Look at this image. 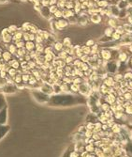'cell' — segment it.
<instances>
[{
    "mask_svg": "<svg viewBox=\"0 0 132 157\" xmlns=\"http://www.w3.org/2000/svg\"><path fill=\"white\" fill-rule=\"evenodd\" d=\"M122 36L120 35V34H118L117 32L114 31L113 33V35H111V39H113V40H116V42H119V40H121Z\"/></svg>",
    "mask_w": 132,
    "mask_h": 157,
    "instance_id": "cell-40",
    "label": "cell"
},
{
    "mask_svg": "<svg viewBox=\"0 0 132 157\" xmlns=\"http://www.w3.org/2000/svg\"><path fill=\"white\" fill-rule=\"evenodd\" d=\"M15 45L17 46V48H23L25 46V42L23 40H17V42H14Z\"/></svg>",
    "mask_w": 132,
    "mask_h": 157,
    "instance_id": "cell-38",
    "label": "cell"
},
{
    "mask_svg": "<svg viewBox=\"0 0 132 157\" xmlns=\"http://www.w3.org/2000/svg\"><path fill=\"white\" fill-rule=\"evenodd\" d=\"M55 51H53V46H45V48H44V52L43 54H50V53H53Z\"/></svg>",
    "mask_w": 132,
    "mask_h": 157,
    "instance_id": "cell-44",
    "label": "cell"
},
{
    "mask_svg": "<svg viewBox=\"0 0 132 157\" xmlns=\"http://www.w3.org/2000/svg\"><path fill=\"white\" fill-rule=\"evenodd\" d=\"M114 31L117 32L118 34H120L121 36H123L124 34H126V33H127V32H126V30H125V28H124L123 25H118L116 28L114 29Z\"/></svg>",
    "mask_w": 132,
    "mask_h": 157,
    "instance_id": "cell-31",
    "label": "cell"
},
{
    "mask_svg": "<svg viewBox=\"0 0 132 157\" xmlns=\"http://www.w3.org/2000/svg\"><path fill=\"white\" fill-rule=\"evenodd\" d=\"M32 95L35 98V100L38 101L40 104L49 103L50 101V95L44 93L40 90H32Z\"/></svg>",
    "mask_w": 132,
    "mask_h": 157,
    "instance_id": "cell-2",
    "label": "cell"
},
{
    "mask_svg": "<svg viewBox=\"0 0 132 157\" xmlns=\"http://www.w3.org/2000/svg\"><path fill=\"white\" fill-rule=\"evenodd\" d=\"M73 1H75V0H73Z\"/></svg>",
    "mask_w": 132,
    "mask_h": 157,
    "instance_id": "cell-53",
    "label": "cell"
},
{
    "mask_svg": "<svg viewBox=\"0 0 132 157\" xmlns=\"http://www.w3.org/2000/svg\"><path fill=\"white\" fill-rule=\"evenodd\" d=\"M76 57H73V56H67V57H66V59H65V62H66V64L67 65H72V63H73V61H74V59H75Z\"/></svg>",
    "mask_w": 132,
    "mask_h": 157,
    "instance_id": "cell-37",
    "label": "cell"
},
{
    "mask_svg": "<svg viewBox=\"0 0 132 157\" xmlns=\"http://www.w3.org/2000/svg\"><path fill=\"white\" fill-rule=\"evenodd\" d=\"M44 48H45V45H44V43H36V49L35 50L38 53L43 54Z\"/></svg>",
    "mask_w": 132,
    "mask_h": 157,
    "instance_id": "cell-32",
    "label": "cell"
},
{
    "mask_svg": "<svg viewBox=\"0 0 132 157\" xmlns=\"http://www.w3.org/2000/svg\"><path fill=\"white\" fill-rule=\"evenodd\" d=\"M81 49H82L84 55H91V47L84 44V45H81Z\"/></svg>",
    "mask_w": 132,
    "mask_h": 157,
    "instance_id": "cell-34",
    "label": "cell"
},
{
    "mask_svg": "<svg viewBox=\"0 0 132 157\" xmlns=\"http://www.w3.org/2000/svg\"><path fill=\"white\" fill-rule=\"evenodd\" d=\"M8 28H9V32H11V34L12 36L14 35V34L19 30V27L17 26L16 25H14V24H13V25H11V26H9L8 27Z\"/></svg>",
    "mask_w": 132,
    "mask_h": 157,
    "instance_id": "cell-33",
    "label": "cell"
},
{
    "mask_svg": "<svg viewBox=\"0 0 132 157\" xmlns=\"http://www.w3.org/2000/svg\"><path fill=\"white\" fill-rule=\"evenodd\" d=\"M104 67H105V70H106L108 74H109V75L113 76L114 74L117 73V70H118V61L117 60L105 61Z\"/></svg>",
    "mask_w": 132,
    "mask_h": 157,
    "instance_id": "cell-3",
    "label": "cell"
},
{
    "mask_svg": "<svg viewBox=\"0 0 132 157\" xmlns=\"http://www.w3.org/2000/svg\"><path fill=\"white\" fill-rule=\"evenodd\" d=\"M62 42L64 44V48H65V47L72 46V39L69 38V37H64Z\"/></svg>",
    "mask_w": 132,
    "mask_h": 157,
    "instance_id": "cell-24",
    "label": "cell"
},
{
    "mask_svg": "<svg viewBox=\"0 0 132 157\" xmlns=\"http://www.w3.org/2000/svg\"><path fill=\"white\" fill-rule=\"evenodd\" d=\"M2 52H3V51H2L1 49H0V59L2 57Z\"/></svg>",
    "mask_w": 132,
    "mask_h": 157,
    "instance_id": "cell-52",
    "label": "cell"
},
{
    "mask_svg": "<svg viewBox=\"0 0 132 157\" xmlns=\"http://www.w3.org/2000/svg\"><path fill=\"white\" fill-rule=\"evenodd\" d=\"M23 32L22 31V27H19V30L13 35V42H17V40H23Z\"/></svg>",
    "mask_w": 132,
    "mask_h": 157,
    "instance_id": "cell-21",
    "label": "cell"
},
{
    "mask_svg": "<svg viewBox=\"0 0 132 157\" xmlns=\"http://www.w3.org/2000/svg\"><path fill=\"white\" fill-rule=\"evenodd\" d=\"M53 16L55 17V19H60V18H63V11L62 9H58V11H57L55 14H53Z\"/></svg>",
    "mask_w": 132,
    "mask_h": 157,
    "instance_id": "cell-39",
    "label": "cell"
},
{
    "mask_svg": "<svg viewBox=\"0 0 132 157\" xmlns=\"http://www.w3.org/2000/svg\"><path fill=\"white\" fill-rule=\"evenodd\" d=\"M95 43H96V42H95L94 39H89V40H87L86 42H85V45L91 47V46H93Z\"/></svg>",
    "mask_w": 132,
    "mask_h": 157,
    "instance_id": "cell-46",
    "label": "cell"
},
{
    "mask_svg": "<svg viewBox=\"0 0 132 157\" xmlns=\"http://www.w3.org/2000/svg\"><path fill=\"white\" fill-rule=\"evenodd\" d=\"M62 11H63V17L66 19H69V18H70V17L76 15V13L74 12L73 9H69L65 8L64 9H62Z\"/></svg>",
    "mask_w": 132,
    "mask_h": 157,
    "instance_id": "cell-16",
    "label": "cell"
},
{
    "mask_svg": "<svg viewBox=\"0 0 132 157\" xmlns=\"http://www.w3.org/2000/svg\"><path fill=\"white\" fill-rule=\"evenodd\" d=\"M1 40L3 43L5 44H9L13 42V36L11 35V33H8V34H5V35L1 36Z\"/></svg>",
    "mask_w": 132,
    "mask_h": 157,
    "instance_id": "cell-13",
    "label": "cell"
},
{
    "mask_svg": "<svg viewBox=\"0 0 132 157\" xmlns=\"http://www.w3.org/2000/svg\"><path fill=\"white\" fill-rule=\"evenodd\" d=\"M99 59H101L104 61L113 60V54H111V48H104L101 47L99 52Z\"/></svg>",
    "mask_w": 132,
    "mask_h": 157,
    "instance_id": "cell-4",
    "label": "cell"
},
{
    "mask_svg": "<svg viewBox=\"0 0 132 157\" xmlns=\"http://www.w3.org/2000/svg\"><path fill=\"white\" fill-rule=\"evenodd\" d=\"M42 7H50V0H40Z\"/></svg>",
    "mask_w": 132,
    "mask_h": 157,
    "instance_id": "cell-48",
    "label": "cell"
},
{
    "mask_svg": "<svg viewBox=\"0 0 132 157\" xmlns=\"http://www.w3.org/2000/svg\"><path fill=\"white\" fill-rule=\"evenodd\" d=\"M69 56V54H67L65 50H63V51H61V52H59L58 54H57V57H60V59H66V57Z\"/></svg>",
    "mask_w": 132,
    "mask_h": 157,
    "instance_id": "cell-41",
    "label": "cell"
},
{
    "mask_svg": "<svg viewBox=\"0 0 132 157\" xmlns=\"http://www.w3.org/2000/svg\"><path fill=\"white\" fill-rule=\"evenodd\" d=\"M58 7H57V5H52V6H50L49 7V9H50V12H51V14H55V13L58 11Z\"/></svg>",
    "mask_w": 132,
    "mask_h": 157,
    "instance_id": "cell-42",
    "label": "cell"
},
{
    "mask_svg": "<svg viewBox=\"0 0 132 157\" xmlns=\"http://www.w3.org/2000/svg\"><path fill=\"white\" fill-rule=\"evenodd\" d=\"M90 68H91V67H90V65H89L88 63L83 62V63H82V65H81V68H80V69L82 70L83 71H86L89 70Z\"/></svg>",
    "mask_w": 132,
    "mask_h": 157,
    "instance_id": "cell-43",
    "label": "cell"
},
{
    "mask_svg": "<svg viewBox=\"0 0 132 157\" xmlns=\"http://www.w3.org/2000/svg\"><path fill=\"white\" fill-rule=\"evenodd\" d=\"M39 14L42 16V18L48 20V21L53 17V14H51V12H50L49 7H42L41 6V9H40V11H39Z\"/></svg>",
    "mask_w": 132,
    "mask_h": 157,
    "instance_id": "cell-8",
    "label": "cell"
},
{
    "mask_svg": "<svg viewBox=\"0 0 132 157\" xmlns=\"http://www.w3.org/2000/svg\"><path fill=\"white\" fill-rule=\"evenodd\" d=\"M82 96V94H81ZM80 96V97H81ZM79 96L73 94H53L52 96H50V101L49 104H55V105H63V106H67V105H71L75 104L78 103H83L82 101L79 100Z\"/></svg>",
    "mask_w": 132,
    "mask_h": 157,
    "instance_id": "cell-1",
    "label": "cell"
},
{
    "mask_svg": "<svg viewBox=\"0 0 132 157\" xmlns=\"http://www.w3.org/2000/svg\"><path fill=\"white\" fill-rule=\"evenodd\" d=\"M27 53H28L27 50H26L25 47H23V48H18V50H17V52H16L15 57H17V59H19V57H25V56Z\"/></svg>",
    "mask_w": 132,
    "mask_h": 157,
    "instance_id": "cell-20",
    "label": "cell"
},
{
    "mask_svg": "<svg viewBox=\"0 0 132 157\" xmlns=\"http://www.w3.org/2000/svg\"><path fill=\"white\" fill-rule=\"evenodd\" d=\"M8 63L9 64V66L14 68V69H17V70L21 69V62H20V60L17 59V57H14V59H13L12 60H11Z\"/></svg>",
    "mask_w": 132,
    "mask_h": 157,
    "instance_id": "cell-15",
    "label": "cell"
},
{
    "mask_svg": "<svg viewBox=\"0 0 132 157\" xmlns=\"http://www.w3.org/2000/svg\"><path fill=\"white\" fill-rule=\"evenodd\" d=\"M39 27L37 26L36 25H34V24H30L29 25V26H28V32H30V33H34V34H37L38 33V31H39Z\"/></svg>",
    "mask_w": 132,
    "mask_h": 157,
    "instance_id": "cell-29",
    "label": "cell"
},
{
    "mask_svg": "<svg viewBox=\"0 0 132 157\" xmlns=\"http://www.w3.org/2000/svg\"><path fill=\"white\" fill-rule=\"evenodd\" d=\"M74 6H75V2L73 0H67L65 3V8L66 9H73Z\"/></svg>",
    "mask_w": 132,
    "mask_h": 157,
    "instance_id": "cell-35",
    "label": "cell"
},
{
    "mask_svg": "<svg viewBox=\"0 0 132 157\" xmlns=\"http://www.w3.org/2000/svg\"><path fill=\"white\" fill-rule=\"evenodd\" d=\"M97 4V7H99V8H102V9H107L108 7L111 5L108 0H99Z\"/></svg>",
    "mask_w": 132,
    "mask_h": 157,
    "instance_id": "cell-23",
    "label": "cell"
},
{
    "mask_svg": "<svg viewBox=\"0 0 132 157\" xmlns=\"http://www.w3.org/2000/svg\"><path fill=\"white\" fill-rule=\"evenodd\" d=\"M89 59H90V55H83V57H81V60L83 61V62H85V63H88V61H89Z\"/></svg>",
    "mask_w": 132,
    "mask_h": 157,
    "instance_id": "cell-45",
    "label": "cell"
},
{
    "mask_svg": "<svg viewBox=\"0 0 132 157\" xmlns=\"http://www.w3.org/2000/svg\"><path fill=\"white\" fill-rule=\"evenodd\" d=\"M109 9H111V13H113V17H115V18H118V15H119V11L120 9L118 8L116 5H110Z\"/></svg>",
    "mask_w": 132,
    "mask_h": 157,
    "instance_id": "cell-18",
    "label": "cell"
},
{
    "mask_svg": "<svg viewBox=\"0 0 132 157\" xmlns=\"http://www.w3.org/2000/svg\"><path fill=\"white\" fill-rule=\"evenodd\" d=\"M17 73H18V70H17V69H14V68H12V67L9 68V71H8V76H9V77L15 76Z\"/></svg>",
    "mask_w": 132,
    "mask_h": 157,
    "instance_id": "cell-36",
    "label": "cell"
},
{
    "mask_svg": "<svg viewBox=\"0 0 132 157\" xmlns=\"http://www.w3.org/2000/svg\"><path fill=\"white\" fill-rule=\"evenodd\" d=\"M127 66H128V70H131L132 69V55L129 57V59H128V60H127Z\"/></svg>",
    "mask_w": 132,
    "mask_h": 157,
    "instance_id": "cell-49",
    "label": "cell"
},
{
    "mask_svg": "<svg viewBox=\"0 0 132 157\" xmlns=\"http://www.w3.org/2000/svg\"><path fill=\"white\" fill-rule=\"evenodd\" d=\"M25 48L27 50V52H31L36 49V42H32V40H28V42H25Z\"/></svg>",
    "mask_w": 132,
    "mask_h": 157,
    "instance_id": "cell-17",
    "label": "cell"
},
{
    "mask_svg": "<svg viewBox=\"0 0 132 157\" xmlns=\"http://www.w3.org/2000/svg\"><path fill=\"white\" fill-rule=\"evenodd\" d=\"M103 17L101 16L99 13H93L92 15H90L89 20L90 22L93 24V25H100L101 22H102Z\"/></svg>",
    "mask_w": 132,
    "mask_h": 157,
    "instance_id": "cell-7",
    "label": "cell"
},
{
    "mask_svg": "<svg viewBox=\"0 0 132 157\" xmlns=\"http://www.w3.org/2000/svg\"><path fill=\"white\" fill-rule=\"evenodd\" d=\"M40 90L44 93L48 94V95H52L53 93V85H51L49 83H43L41 85V87L39 88Z\"/></svg>",
    "mask_w": 132,
    "mask_h": 157,
    "instance_id": "cell-9",
    "label": "cell"
},
{
    "mask_svg": "<svg viewBox=\"0 0 132 157\" xmlns=\"http://www.w3.org/2000/svg\"><path fill=\"white\" fill-rule=\"evenodd\" d=\"M118 21H119V19L118 18H115V17H110L109 19H108L107 21V25L108 26L110 27H113V28L115 29L118 25H120L119 23H118Z\"/></svg>",
    "mask_w": 132,
    "mask_h": 157,
    "instance_id": "cell-11",
    "label": "cell"
},
{
    "mask_svg": "<svg viewBox=\"0 0 132 157\" xmlns=\"http://www.w3.org/2000/svg\"><path fill=\"white\" fill-rule=\"evenodd\" d=\"M9 131V127L8 125L2 124L0 125V139H2L5 136V135H7V133Z\"/></svg>",
    "mask_w": 132,
    "mask_h": 157,
    "instance_id": "cell-19",
    "label": "cell"
},
{
    "mask_svg": "<svg viewBox=\"0 0 132 157\" xmlns=\"http://www.w3.org/2000/svg\"><path fill=\"white\" fill-rule=\"evenodd\" d=\"M53 51H55V53L58 54L59 52H61V51L64 50V44H63L62 42H61V40H57L56 42L53 43Z\"/></svg>",
    "mask_w": 132,
    "mask_h": 157,
    "instance_id": "cell-12",
    "label": "cell"
},
{
    "mask_svg": "<svg viewBox=\"0 0 132 157\" xmlns=\"http://www.w3.org/2000/svg\"><path fill=\"white\" fill-rule=\"evenodd\" d=\"M113 32H114V28H113V27H110V26H107L106 28L103 30L104 35L109 36V37H111V35H113Z\"/></svg>",
    "mask_w": 132,
    "mask_h": 157,
    "instance_id": "cell-30",
    "label": "cell"
},
{
    "mask_svg": "<svg viewBox=\"0 0 132 157\" xmlns=\"http://www.w3.org/2000/svg\"><path fill=\"white\" fill-rule=\"evenodd\" d=\"M5 107H6V99H5L4 94H3L2 92H0V111H1L2 109H4Z\"/></svg>",
    "mask_w": 132,
    "mask_h": 157,
    "instance_id": "cell-28",
    "label": "cell"
},
{
    "mask_svg": "<svg viewBox=\"0 0 132 157\" xmlns=\"http://www.w3.org/2000/svg\"><path fill=\"white\" fill-rule=\"evenodd\" d=\"M7 118H8V113H7V108L5 107L0 111V125L6 124Z\"/></svg>",
    "mask_w": 132,
    "mask_h": 157,
    "instance_id": "cell-14",
    "label": "cell"
},
{
    "mask_svg": "<svg viewBox=\"0 0 132 157\" xmlns=\"http://www.w3.org/2000/svg\"><path fill=\"white\" fill-rule=\"evenodd\" d=\"M128 16V13L127 9H120L119 11V15H118V19L120 20H124V19H127Z\"/></svg>",
    "mask_w": 132,
    "mask_h": 157,
    "instance_id": "cell-27",
    "label": "cell"
},
{
    "mask_svg": "<svg viewBox=\"0 0 132 157\" xmlns=\"http://www.w3.org/2000/svg\"><path fill=\"white\" fill-rule=\"evenodd\" d=\"M111 40H113V39H111V37H109V36H106V35H103L102 36H100L99 38V42L97 43H99V44H103V43H107V42H111Z\"/></svg>",
    "mask_w": 132,
    "mask_h": 157,
    "instance_id": "cell-22",
    "label": "cell"
},
{
    "mask_svg": "<svg viewBox=\"0 0 132 157\" xmlns=\"http://www.w3.org/2000/svg\"><path fill=\"white\" fill-rule=\"evenodd\" d=\"M92 88L89 84H87L85 81L83 80L82 84L79 85V93L83 95V96H89L92 93Z\"/></svg>",
    "mask_w": 132,
    "mask_h": 157,
    "instance_id": "cell-5",
    "label": "cell"
},
{
    "mask_svg": "<svg viewBox=\"0 0 132 157\" xmlns=\"http://www.w3.org/2000/svg\"><path fill=\"white\" fill-rule=\"evenodd\" d=\"M7 50H9V52H11L12 55H16V52H17V50H18V48H17V46L15 45V43L14 42H11V43H9L8 44V47H7Z\"/></svg>",
    "mask_w": 132,
    "mask_h": 157,
    "instance_id": "cell-25",
    "label": "cell"
},
{
    "mask_svg": "<svg viewBox=\"0 0 132 157\" xmlns=\"http://www.w3.org/2000/svg\"><path fill=\"white\" fill-rule=\"evenodd\" d=\"M127 51H128V53H129L130 55H132V42L127 45Z\"/></svg>",
    "mask_w": 132,
    "mask_h": 157,
    "instance_id": "cell-50",
    "label": "cell"
},
{
    "mask_svg": "<svg viewBox=\"0 0 132 157\" xmlns=\"http://www.w3.org/2000/svg\"><path fill=\"white\" fill-rule=\"evenodd\" d=\"M57 2H58V0H50V6L57 5Z\"/></svg>",
    "mask_w": 132,
    "mask_h": 157,
    "instance_id": "cell-51",
    "label": "cell"
},
{
    "mask_svg": "<svg viewBox=\"0 0 132 157\" xmlns=\"http://www.w3.org/2000/svg\"><path fill=\"white\" fill-rule=\"evenodd\" d=\"M2 59H4L6 62H9V61L14 59V55H12L9 50L5 49V50H3V52H2Z\"/></svg>",
    "mask_w": 132,
    "mask_h": 157,
    "instance_id": "cell-10",
    "label": "cell"
},
{
    "mask_svg": "<svg viewBox=\"0 0 132 157\" xmlns=\"http://www.w3.org/2000/svg\"><path fill=\"white\" fill-rule=\"evenodd\" d=\"M116 6L119 8L120 9H127L128 7V4L127 1H123V0H118L117 3H116Z\"/></svg>",
    "mask_w": 132,
    "mask_h": 157,
    "instance_id": "cell-26",
    "label": "cell"
},
{
    "mask_svg": "<svg viewBox=\"0 0 132 157\" xmlns=\"http://www.w3.org/2000/svg\"><path fill=\"white\" fill-rule=\"evenodd\" d=\"M29 35H30L29 32H23V40H25V42H28L29 40Z\"/></svg>",
    "mask_w": 132,
    "mask_h": 157,
    "instance_id": "cell-47",
    "label": "cell"
},
{
    "mask_svg": "<svg viewBox=\"0 0 132 157\" xmlns=\"http://www.w3.org/2000/svg\"><path fill=\"white\" fill-rule=\"evenodd\" d=\"M17 90H18V88H17L16 84H14V83H8L2 88L3 93H6V94L14 93V92H16Z\"/></svg>",
    "mask_w": 132,
    "mask_h": 157,
    "instance_id": "cell-6",
    "label": "cell"
}]
</instances>
